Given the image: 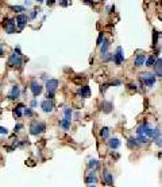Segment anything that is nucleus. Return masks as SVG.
<instances>
[{"label":"nucleus","mask_w":162,"mask_h":187,"mask_svg":"<svg viewBox=\"0 0 162 187\" xmlns=\"http://www.w3.org/2000/svg\"><path fill=\"white\" fill-rule=\"evenodd\" d=\"M141 78L143 79V84L146 85L147 88L154 86V84H155V81H157L155 76H153V74H150V73H141Z\"/></svg>","instance_id":"f03ea898"},{"label":"nucleus","mask_w":162,"mask_h":187,"mask_svg":"<svg viewBox=\"0 0 162 187\" xmlns=\"http://www.w3.org/2000/svg\"><path fill=\"white\" fill-rule=\"evenodd\" d=\"M23 108H24L23 104H19V105L14 109V114H15V116H16V117H22V109H23Z\"/></svg>","instance_id":"6ab92c4d"},{"label":"nucleus","mask_w":162,"mask_h":187,"mask_svg":"<svg viewBox=\"0 0 162 187\" xmlns=\"http://www.w3.org/2000/svg\"><path fill=\"white\" fill-rule=\"evenodd\" d=\"M144 59H146V55L144 54H138V55L135 57V61H134V63H135L136 67H141L144 65Z\"/></svg>","instance_id":"f3484780"},{"label":"nucleus","mask_w":162,"mask_h":187,"mask_svg":"<svg viewBox=\"0 0 162 187\" xmlns=\"http://www.w3.org/2000/svg\"><path fill=\"white\" fill-rule=\"evenodd\" d=\"M11 9L14 12H18V14H21V12L24 11V7H22V6H14V7H11Z\"/></svg>","instance_id":"b1692460"},{"label":"nucleus","mask_w":162,"mask_h":187,"mask_svg":"<svg viewBox=\"0 0 162 187\" xmlns=\"http://www.w3.org/2000/svg\"><path fill=\"white\" fill-rule=\"evenodd\" d=\"M4 54V51H3V43H0V57Z\"/></svg>","instance_id":"58836bf2"},{"label":"nucleus","mask_w":162,"mask_h":187,"mask_svg":"<svg viewBox=\"0 0 162 187\" xmlns=\"http://www.w3.org/2000/svg\"><path fill=\"white\" fill-rule=\"evenodd\" d=\"M107 88H108V85H107V84H104V85H101L100 90H101V92H106V90H107Z\"/></svg>","instance_id":"e433bc0d"},{"label":"nucleus","mask_w":162,"mask_h":187,"mask_svg":"<svg viewBox=\"0 0 162 187\" xmlns=\"http://www.w3.org/2000/svg\"><path fill=\"white\" fill-rule=\"evenodd\" d=\"M3 26H4V28H6V32H8V34H14L15 32V20L14 19H6Z\"/></svg>","instance_id":"423d86ee"},{"label":"nucleus","mask_w":162,"mask_h":187,"mask_svg":"<svg viewBox=\"0 0 162 187\" xmlns=\"http://www.w3.org/2000/svg\"><path fill=\"white\" fill-rule=\"evenodd\" d=\"M138 135H143V136H146V138H150V136H153V128L150 127V124L149 123H144L142 124L141 127L138 128Z\"/></svg>","instance_id":"7ed1b4c3"},{"label":"nucleus","mask_w":162,"mask_h":187,"mask_svg":"<svg viewBox=\"0 0 162 187\" xmlns=\"http://www.w3.org/2000/svg\"><path fill=\"white\" fill-rule=\"evenodd\" d=\"M114 61H115V63L118 65H122L124 61V55H123V51H122V47H118L116 49V53L114 54Z\"/></svg>","instance_id":"0eeeda50"},{"label":"nucleus","mask_w":162,"mask_h":187,"mask_svg":"<svg viewBox=\"0 0 162 187\" xmlns=\"http://www.w3.org/2000/svg\"><path fill=\"white\" fill-rule=\"evenodd\" d=\"M31 106H32V108H35V106H37V100H32V101H31Z\"/></svg>","instance_id":"ea45409f"},{"label":"nucleus","mask_w":162,"mask_h":187,"mask_svg":"<svg viewBox=\"0 0 162 187\" xmlns=\"http://www.w3.org/2000/svg\"><path fill=\"white\" fill-rule=\"evenodd\" d=\"M108 47H109L108 41H104L103 46H101V54H106V53H107V50H108Z\"/></svg>","instance_id":"393cba45"},{"label":"nucleus","mask_w":162,"mask_h":187,"mask_svg":"<svg viewBox=\"0 0 162 187\" xmlns=\"http://www.w3.org/2000/svg\"><path fill=\"white\" fill-rule=\"evenodd\" d=\"M107 144H108V147H109L111 149H118L119 147H120V140H119V139H116V138L108 139Z\"/></svg>","instance_id":"ddd939ff"},{"label":"nucleus","mask_w":162,"mask_h":187,"mask_svg":"<svg viewBox=\"0 0 162 187\" xmlns=\"http://www.w3.org/2000/svg\"><path fill=\"white\" fill-rule=\"evenodd\" d=\"M103 182L107 184V186H114V176H112V174L108 172L107 170L103 171Z\"/></svg>","instance_id":"1a4fd4ad"},{"label":"nucleus","mask_w":162,"mask_h":187,"mask_svg":"<svg viewBox=\"0 0 162 187\" xmlns=\"http://www.w3.org/2000/svg\"><path fill=\"white\" fill-rule=\"evenodd\" d=\"M22 128H23V124H18V125H15V132H19Z\"/></svg>","instance_id":"473e14b6"},{"label":"nucleus","mask_w":162,"mask_h":187,"mask_svg":"<svg viewBox=\"0 0 162 187\" xmlns=\"http://www.w3.org/2000/svg\"><path fill=\"white\" fill-rule=\"evenodd\" d=\"M8 133V129L4 128V127H0V135H7Z\"/></svg>","instance_id":"7c9ffc66"},{"label":"nucleus","mask_w":162,"mask_h":187,"mask_svg":"<svg viewBox=\"0 0 162 187\" xmlns=\"http://www.w3.org/2000/svg\"><path fill=\"white\" fill-rule=\"evenodd\" d=\"M101 41H104V34L103 32H100V35H99V38H97V46H101Z\"/></svg>","instance_id":"c85d7f7f"},{"label":"nucleus","mask_w":162,"mask_h":187,"mask_svg":"<svg viewBox=\"0 0 162 187\" xmlns=\"http://www.w3.org/2000/svg\"><path fill=\"white\" fill-rule=\"evenodd\" d=\"M37 1H38V3H42V1H43V0H37Z\"/></svg>","instance_id":"a19ab883"},{"label":"nucleus","mask_w":162,"mask_h":187,"mask_svg":"<svg viewBox=\"0 0 162 187\" xmlns=\"http://www.w3.org/2000/svg\"><path fill=\"white\" fill-rule=\"evenodd\" d=\"M128 86H130V89H131V90H138V88H136L135 84H130Z\"/></svg>","instance_id":"72a5a7b5"},{"label":"nucleus","mask_w":162,"mask_h":187,"mask_svg":"<svg viewBox=\"0 0 162 187\" xmlns=\"http://www.w3.org/2000/svg\"><path fill=\"white\" fill-rule=\"evenodd\" d=\"M27 20H29V18H27L26 15L21 14V15H18V16H16V19H15V24H16V26H18L21 30H23L24 26L27 24Z\"/></svg>","instance_id":"39448f33"},{"label":"nucleus","mask_w":162,"mask_h":187,"mask_svg":"<svg viewBox=\"0 0 162 187\" xmlns=\"http://www.w3.org/2000/svg\"><path fill=\"white\" fill-rule=\"evenodd\" d=\"M85 4H88V6H93V0H83Z\"/></svg>","instance_id":"f704fd0d"},{"label":"nucleus","mask_w":162,"mask_h":187,"mask_svg":"<svg viewBox=\"0 0 162 187\" xmlns=\"http://www.w3.org/2000/svg\"><path fill=\"white\" fill-rule=\"evenodd\" d=\"M65 117H66V119H70V117H72V109L70 108L65 109Z\"/></svg>","instance_id":"cd10ccee"},{"label":"nucleus","mask_w":162,"mask_h":187,"mask_svg":"<svg viewBox=\"0 0 162 187\" xmlns=\"http://www.w3.org/2000/svg\"><path fill=\"white\" fill-rule=\"evenodd\" d=\"M155 74L157 77H161L162 70H161V58L157 59V63H155Z\"/></svg>","instance_id":"aec40b11"},{"label":"nucleus","mask_w":162,"mask_h":187,"mask_svg":"<svg viewBox=\"0 0 162 187\" xmlns=\"http://www.w3.org/2000/svg\"><path fill=\"white\" fill-rule=\"evenodd\" d=\"M56 3V0H47V6H53Z\"/></svg>","instance_id":"4c0bfd02"},{"label":"nucleus","mask_w":162,"mask_h":187,"mask_svg":"<svg viewBox=\"0 0 162 187\" xmlns=\"http://www.w3.org/2000/svg\"><path fill=\"white\" fill-rule=\"evenodd\" d=\"M24 114H26L27 117H32V116H34V112H32V109L26 108V109H24Z\"/></svg>","instance_id":"bb28decb"},{"label":"nucleus","mask_w":162,"mask_h":187,"mask_svg":"<svg viewBox=\"0 0 162 187\" xmlns=\"http://www.w3.org/2000/svg\"><path fill=\"white\" fill-rule=\"evenodd\" d=\"M45 129H46V124L42 123V121H34L30 127V133L34 135V136H38V135L43 133Z\"/></svg>","instance_id":"f257e3e1"},{"label":"nucleus","mask_w":162,"mask_h":187,"mask_svg":"<svg viewBox=\"0 0 162 187\" xmlns=\"http://www.w3.org/2000/svg\"><path fill=\"white\" fill-rule=\"evenodd\" d=\"M138 146H139V143L136 141L135 138H130L128 139V147L130 148H134V147H138Z\"/></svg>","instance_id":"4be33fe9"},{"label":"nucleus","mask_w":162,"mask_h":187,"mask_svg":"<svg viewBox=\"0 0 162 187\" xmlns=\"http://www.w3.org/2000/svg\"><path fill=\"white\" fill-rule=\"evenodd\" d=\"M19 96H21V89H19L18 85H15V86H12L11 92H10L8 98H10V100H16Z\"/></svg>","instance_id":"f8f14e48"},{"label":"nucleus","mask_w":162,"mask_h":187,"mask_svg":"<svg viewBox=\"0 0 162 187\" xmlns=\"http://www.w3.org/2000/svg\"><path fill=\"white\" fill-rule=\"evenodd\" d=\"M46 97H47V100H51L54 97V92H47Z\"/></svg>","instance_id":"2f4dec72"},{"label":"nucleus","mask_w":162,"mask_h":187,"mask_svg":"<svg viewBox=\"0 0 162 187\" xmlns=\"http://www.w3.org/2000/svg\"><path fill=\"white\" fill-rule=\"evenodd\" d=\"M112 108H114V105H112L111 101H103V104H101V111L104 113H111Z\"/></svg>","instance_id":"dca6fc26"},{"label":"nucleus","mask_w":162,"mask_h":187,"mask_svg":"<svg viewBox=\"0 0 162 187\" xmlns=\"http://www.w3.org/2000/svg\"><path fill=\"white\" fill-rule=\"evenodd\" d=\"M59 125H61L62 128L65 129V131H68V129L70 128V119H66V117H65V119H62V120L59 121Z\"/></svg>","instance_id":"a211bd4d"},{"label":"nucleus","mask_w":162,"mask_h":187,"mask_svg":"<svg viewBox=\"0 0 162 187\" xmlns=\"http://www.w3.org/2000/svg\"><path fill=\"white\" fill-rule=\"evenodd\" d=\"M100 136L103 139H108V136H109V128H108V127H104V128H101Z\"/></svg>","instance_id":"412c9836"},{"label":"nucleus","mask_w":162,"mask_h":187,"mask_svg":"<svg viewBox=\"0 0 162 187\" xmlns=\"http://www.w3.org/2000/svg\"><path fill=\"white\" fill-rule=\"evenodd\" d=\"M85 183L86 184H96L97 183V176H96V172H95V171L89 172V175L85 178Z\"/></svg>","instance_id":"4468645a"},{"label":"nucleus","mask_w":162,"mask_h":187,"mask_svg":"<svg viewBox=\"0 0 162 187\" xmlns=\"http://www.w3.org/2000/svg\"><path fill=\"white\" fill-rule=\"evenodd\" d=\"M31 93H32V96H35V97H38L42 93V85L39 82L34 81L31 84Z\"/></svg>","instance_id":"9d476101"},{"label":"nucleus","mask_w":162,"mask_h":187,"mask_svg":"<svg viewBox=\"0 0 162 187\" xmlns=\"http://www.w3.org/2000/svg\"><path fill=\"white\" fill-rule=\"evenodd\" d=\"M23 61H22V55L21 54H11L10 55V59H8V65L10 66H14V67H21Z\"/></svg>","instance_id":"20e7f679"},{"label":"nucleus","mask_w":162,"mask_h":187,"mask_svg":"<svg viewBox=\"0 0 162 187\" xmlns=\"http://www.w3.org/2000/svg\"><path fill=\"white\" fill-rule=\"evenodd\" d=\"M58 85H59L58 79H47V82H46L47 92H56L57 88H58Z\"/></svg>","instance_id":"6e6552de"},{"label":"nucleus","mask_w":162,"mask_h":187,"mask_svg":"<svg viewBox=\"0 0 162 187\" xmlns=\"http://www.w3.org/2000/svg\"><path fill=\"white\" fill-rule=\"evenodd\" d=\"M154 62H155V59H154V57H149L147 59H144V63H146V66L151 67L154 65Z\"/></svg>","instance_id":"5701e85b"},{"label":"nucleus","mask_w":162,"mask_h":187,"mask_svg":"<svg viewBox=\"0 0 162 187\" xmlns=\"http://www.w3.org/2000/svg\"><path fill=\"white\" fill-rule=\"evenodd\" d=\"M78 94L81 97H83V98H86V97H89L91 96V89H89V86H81V88L78 89Z\"/></svg>","instance_id":"2eb2a0df"},{"label":"nucleus","mask_w":162,"mask_h":187,"mask_svg":"<svg viewBox=\"0 0 162 187\" xmlns=\"http://www.w3.org/2000/svg\"><path fill=\"white\" fill-rule=\"evenodd\" d=\"M68 4H69V0H62V1H61V6L62 7H66Z\"/></svg>","instance_id":"c9c22d12"},{"label":"nucleus","mask_w":162,"mask_h":187,"mask_svg":"<svg viewBox=\"0 0 162 187\" xmlns=\"http://www.w3.org/2000/svg\"><path fill=\"white\" fill-rule=\"evenodd\" d=\"M97 166H99V163H97V160H95V159H93V160H91V162L88 163V167H89L91 170H95Z\"/></svg>","instance_id":"a878e982"},{"label":"nucleus","mask_w":162,"mask_h":187,"mask_svg":"<svg viewBox=\"0 0 162 187\" xmlns=\"http://www.w3.org/2000/svg\"><path fill=\"white\" fill-rule=\"evenodd\" d=\"M42 109H43V112H46V113H50V112L54 111V104L51 103L50 100H45L43 103L41 104Z\"/></svg>","instance_id":"9b49d317"},{"label":"nucleus","mask_w":162,"mask_h":187,"mask_svg":"<svg viewBox=\"0 0 162 187\" xmlns=\"http://www.w3.org/2000/svg\"><path fill=\"white\" fill-rule=\"evenodd\" d=\"M158 32L154 31V35H153V44H157V41H158Z\"/></svg>","instance_id":"c756f323"}]
</instances>
